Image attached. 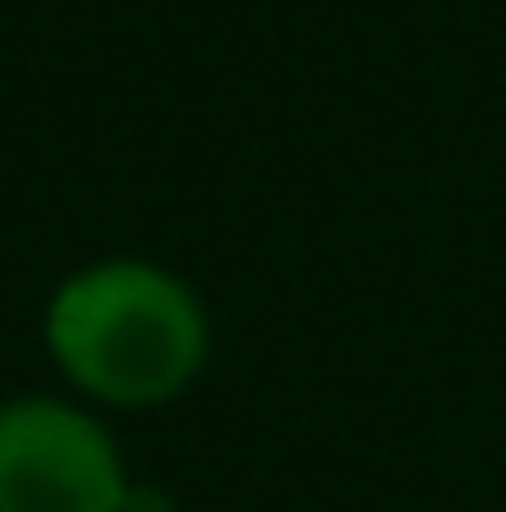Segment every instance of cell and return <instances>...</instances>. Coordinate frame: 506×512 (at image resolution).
<instances>
[{
    "label": "cell",
    "instance_id": "1",
    "mask_svg": "<svg viewBox=\"0 0 506 512\" xmlns=\"http://www.w3.org/2000/svg\"><path fill=\"white\" fill-rule=\"evenodd\" d=\"M46 344L85 396L150 409L202 376L208 318L176 273L143 260H104L52 292Z\"/></svg>",
    "mask_w": 506,
    "mask_h": 512
},
{
    "label": "cell",
    "instance_id": "2",
    "mask_svg": "<svg viewBox=\"0 0 506 512\" xmlns=\"http://www.w3.org/2000/svg\"><path fill=\"white\" fill-rule=\"evenodd\" d=\"M117 441L72 402L20 396L0 409V512H124Z\"/></svg>",
    "mask_w": 506,
    "mask_h": 512
}]
</instances>
